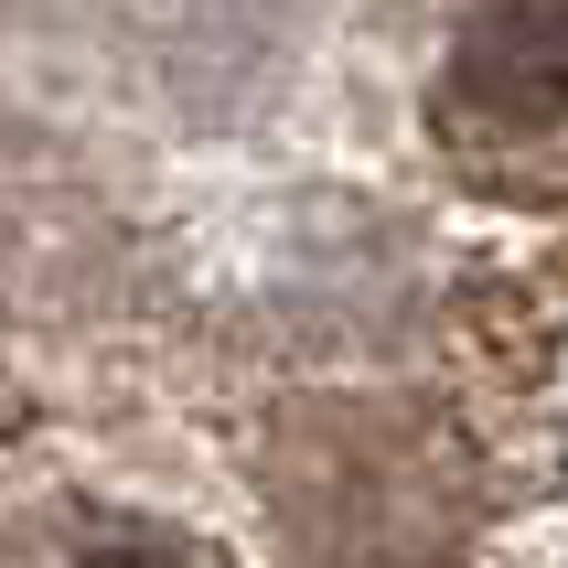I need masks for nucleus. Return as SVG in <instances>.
Listing matches in <instances>:
<instances>
[{
	"instance_id": "1",
	"label": "nucleus",
	"mask_w": 568,
	"mask_h": 568,
	"mask_svg": "<svg viewBox=\"0 0 568 568\" xmlns=\"http://www.w3.org/2000/svg\"><path fill=\"white\" fill-rule=\"evenodd\" d=\"M11 450L568 568V0H11Z\"/></svg>"
}]
</instances>
